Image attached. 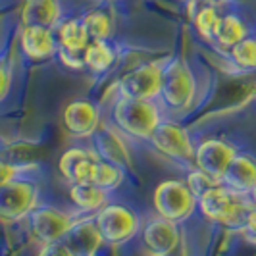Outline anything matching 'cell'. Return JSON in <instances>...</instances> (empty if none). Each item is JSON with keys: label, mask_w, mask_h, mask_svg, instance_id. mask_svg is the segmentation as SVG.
Masks as SVG:
<instances>
[{"label": "cell", "mask_w": 256, "mask_h": 256, "mask_svg": "<svg viewBox=\"0 0 256 256\" xmlns=\"http://www.w3.org/2000/svg\"><path fill=\"white\" fill-rule=\"evenodd\" d=\"M196 202L206 218L230 228L243 226L244 218L250 210V206L243 200V194L231 191L230 187L222 185V181L208 187L204 192H200L196 196Z\"/></svg>", "instance_id": "cell-1"}, {"label": "cell", "mask_w": 256, "mask_h": 256, "mask_svg": "<svg viewBox=\"0 0 256 256\" xmlns=\"http://www.w3.org/2000/svg\"><path fill=\"white\" fill-rule=\"evenodd\" d=\"M114 120L118 128L133 137L150 139L154 129L160 124V110L152 100L124 96L114 108Z\"/></svg>", "instance_id": "cell-2"}, {"label": "cell", "mask_w": 256, "mask_h": 256, "mask_svg": "<svg viewBox=\"0 0 256 256\" xmlns=\"http://www.w3.org/2000/svg\"><path fill=\"white\" fill-rule=\"evenodd\" d=\"M196 206V196L192 194L187 183L178 180H168L160 183L154 191V208L166 220L181 222L189 218Z\"/></svg>", "instance_id": "cell-3"}, {"label": "cell", "mask_w": 256, "mask_h": 256, "mask_svg": "<svg viewBox=\"0 0 256 256\" xmlns=\"http://www.w3.org/2000/svg\"><path fill=\"white\" fill-rule=\"evenodd\" d=\"M94 224L100 231L102 241L112 244L129 241L139 231L137 214L122 204L102 206L94 218Z\"/></svg>", "instance_id": "cell-4"}, {"label": "cell", "mask_w": 256, "mask_h": 256, "mask_svg": "<svg viewBox=\"0 0 256 256\" xmlns=\"http://www.w3.org/2000/svg\"><path fill=\"white\" fill-rule=\"evenodd\" d=\"M160 94H162L164 102L176 110H181L191 104L192 96H194V77H192L191 70L185 66V62L174 60L162 72Z\"/></svg>", "instance_id": "cell-5"}, {"label": "cell", "mask_w": 256, "mask_h": 256, "mask_svg": "<svg viewBox=\"0 0 256 256\" xmlns=\"http://www.w3.org/2000/svg\"><path fill=\"white\" fill-rule=\"evenodd\" d=\"M38 191L35 183L26 180H14L0 187V220L14 222L31 214L37 206Z\"/></svg>", "instance_id": "cell-6"}, {"label": "cell", "mask_w": 256, "mask_h": 256, "mask_svg": "<svg viewBox=\"0 0 256 256\" xmlns=\"http://www.w3.org/2000/svg\"><path fill=\"white\" fill-rule=\"evenodd\" d=\"M29 222H31L33 237L42 244L62 241L74 224L68 214L56 210V208H50V206H40V208L35 206L29 214Z\"/></svg>", "instance_id": "cell-7"}, {"label": "cell", "mask_w": 256, "mask_h": 256, "mask_svg": "<svg viewBox=\"0 0 256 256\" xmlns=\"http://www.w3.org/2000/svg\"><path fill=\"white\" fill-rule=\"evenodd\" d=\"M235 148L228 144L226 141H218V139H210L198 144V148L194 150V164L196 170L202 172L206 176H210L212 180L222 181L224 174L228 166L231 164L233 156H235Z\"/></svg>", "instance_id": "cell-8"}, {"label": "cell", "mask_w": 256, "mask_h": 256, "mask_svg": "<svg viewBox=\"0 0 256 256\" xmlns=\"http://www.w3.org/2000/svg\"><path fill=\"white\" fill-rule=\"evenodd\" d=\"M162 68L158 64H144L129 72L122 79V92L131 98L152 100L162 89Z\"/></svg>", "instance_id": "cell-9"}, {"label": "cell", "mask_w": 256, "mask_h": 256, "mask_svg": "<svg viewBox=\"0 0 256 256\" xmlns=\"http://www.w3.org/2000/svg\"><path fill=\"white\" fill-rule=\"evenodd\" d=\"M90 40L81 20H68L58 27V46L60 56L70 68L83 66V52Z\"/></svg>", "instance_id": "cell-10"}, {"label": "cell", "mask_w": 256, "mask_h": 256, "mask_svg": "<svg viewBox=\"0 0 256 256\" xmlns=\"http://www.w3.org/2000/svg\"><path fill=\"white\" fill-rule=\"evenodd\" d=\"M154 146L162 154L176 160H189L194 156V148L191 144V139L187 131L176 124H158V128L152 133Z\"/></svg>", "instance_id": "cell-11"}, {"label": "cell", "mask_w": 256, "mask_h": 256, "mask_svg": "<svg viewBox=\"0 0 256 256\" xmlns=\"http://www.w3.org/2000/svg\"><path fill=\"white\" fill-rule=\"evenodd\" d=\"M142 239L146 248L156 256L172 254L180 244V230L178 224L166 218H156L148 222L142 231Z\"/></svg>", "instance_id": "cell-12"}, {"label": "cell", "mask_w": 256, "mask_h": 256, "mask_svg": "<svg viewBox=\"0 0 256 256\" xmlns=\"http://www.w3.org/2000/svg\"><path fill=\"white\" fill-rule=\"evenodd\" d=\"M62 243L74 256H94V252L102 243V237H100V231L96 228L94 220H83V222L72 224Z\"/></svg>", "instance_id": "cell-13"}, {"label": "cell", "mask_w": 256, "mask_h": 256, "mask_svg": "<svg viewBox=\"0 0 256 256\" xmlns=\"http://www.w3.org/2000/svg\"><path fill=\"white\" fill-rule=\"evenodd\" d=\"M100 116L96 106L89 100H76L64 110V126L76 137H89L98 128Z\"/></svg>", "instance_id": "cell-14"}, {"label": "cell", "mask_w": 256, "mask_h": 256, "mask_svg": "<svg viewBox=\"0 0 256 256\" xmlns=\"http://www.w3.org/2000/svg\"><path fill=\"white\" fill-rule=\"evenodd\" d=\"M20 44L24 54L31 60H48L56 52V38L48 27L24 26Z\"/></svg>", "instance_id": "cell-15"}, {"label": "cell", "mask_w": 256, "mask_h": 256, "mask_svg": "<svg viewBox=\"0 0 256 256\" xmlns=\"http://www.w3.org/2000/svg\"><path fill=\"white\" fill-rule=\"evenodd\" d=\"M222 183L239 194L250 192L256 187V160L246 154H235L222 178Z\"/></svg>", "instance_id": "cell-16"}, {"label": "cell", "mask_w": 256, "mask_h": 256, "mask_svg": "<svg viewBox=\"0 0 256 256\" xmlns=\"http://www.w3.org/2000/svg\"><path fill=\"white\" fill-rule=\"evenodd\" d=\"M96 158L87 150L70 148L60 158V174L70 183H90Z\"/></svg>", "instance_id": "cell-17"}, {"label": "cell", "mask_w": 256, "mask_h": 256, "mask_svg": "<svg viewBox=\"0 0 256 256\" xmlns=\"http://www.w3.org/2000/svg\"><path fill=\"white\" fill-rule=\"evenodd\" d=\"M60 20V4L58 0H26L22 10L24 26H40L52 27Z\"/></svg>", "instance_id": "cell-18"}, {"label": "cell", "mask_w": 256, "mask_h": 256, "mask_svg": "<svg viewBox=\"0 0 256 256\" xmlns=\"http://www.w3.org/2000/svg\"><path fill=\"white\" fill-rule=\"evenodd\" d=\"M70 196L74 204L85 212L100 210L106 204V191L96 187L94 183H72Z\"/></svg>", "instance_id": "cell-19"}, {"label": "cell", "mask_w": 256, "mask_h": 256, "mask_svg": "<svg viewBox=\"0 0 256 256\" xmlns=\"http://www.w3.org/2000/svg\"><path fill=\"white\" fill-rule=\"evenodd\" d=\"M244 37H246V27H244V24L241 22V18H237V16H233V14L220 18L218 29H216V38H214V40H218L222 46L233 48V46H235L237 42H241Z\"/></svg>", "instance_id": "cell-20"}, {"label": "cell", "mask_w": 256, "mask_h": 256, "mask_svg": "<svg viewBox=\"0 0 256 256\" xmlns=\"http://www.w3.org/2000/svg\"><path fill=\"white\" fill-rule=\"evenodd\" d=\"M114 62V52L108 46L106 40H90L83 52V66L90 72H106Z\"/></svg>", "instance_id": "cell-21"}, {"label": "cell", "mask_w": 256, "mask_h": 256, "mask_svg": "<svg viewBox=\"0 0 256 256\" xmlns=\"http://www.w3.org/2000/svg\"><path fill=\"white\" fill-rule=\"evenodd\" d=\"M191 20L194 22V27L198 31L200 37H204L206 40H214L216 38V29L220 24L218 10L210 4L196 8L194 12H191Z\"/></svg>", "instance_id": "cell-22"}, {"label": "cell", "mask_w": 256, "mask_h": 256, "mask_svg": "<svg viewBox=\"0 0 256 256\" xmlns=\"http://www.w3.org/2000/svg\"><path fill=\"white\" fill-rule=\"evenodd\" d=\"M122 178H124V174L116 164L108 162V160H96L92 176H90V183L108 191V189H116L122 183Z\"/></svg>", "instance_id": "cell-23"}, {"label": "cell", "mask_w": 256, "mask_h": 256, "mask_svg": "<svg viewBox=\"0 0 256 256\" xmlns=\"http://www.w3.org/2000/svg\"><path fill=\"white\" fill-rule=\"evenodd\" d=\"M81 24L87 31L89 40H106L112 33V22L104 12H90L87 14Z\"/></svg>", "instance_id": "cell-24"}, {"label": "cell", "mask_w": 256, "mask_h": 256, "mask_svg": "<svg viewBox=\"0 0 256 256\" xmlns=\"http://www.w3.org/2000/svg\"><path fill=\"white\" fill-rule=\"evenodd\" d=\"M231 58L239 70L252 72L256 70V38L244 37L231 48Z\"/></svg>", "instance_id": "cell-25"}, {"label": "cell", "mask_w": 256, "mask_h": 256, "mask_svg": "<svg viewBox=\"0 0 256 256\" xmlns=\"http://www.w3.org/2000/svg\"><path fill=\"white\" fill-rule=\"evenodd\" d=\"M100 150H102L104 158L108 160V162H112V164H126L129 160L128 156V150H126V146H124V142L118 139V135L112 133V131H102V135H100Z\"/></svg>", "instance_id": "cell-26"}, {"label": "cell", "mask_w": 256, "mask_h": 256, "mask_svg": "<svg viewBox=\"0 0 256 256\" xmlns=\"http://www.w3.org/2000/svg\"><path fill=\"white\" fill-rule=\"evenodd\" d=\"M20 172H22L20 166L10 164V162H6V160H0V187L6 185V183H10V181L18 180Z\"/></svg>", "instance_id": "cell-27"}, {"label": "cell", "mask_w": 256, "mask_h": 256, "mask_svg": "<svg viewBox=\"0 0 256 256\" xmlns=\"http://www.w3.org/2000/svg\"><path fill=\"white\" fill-rule=\"evenodd\" d=\"M10 83H12V74H10V66L4 60H0V102L6 98L8 90H10Z\"/></svg>", "instance_id": "cell-28"}, {"label": "cell", "mask_w": 256, "mask_h": 256, "mask_svg": "<svg viewBox=\"0 0 256 256\" xmlns=\"http://www.w3.org/2000/svg\"><path fill=\"white\" fill-rule=\"evenodd\" d=\"M37 256H74V254L68 250V246L62 241H58V243L42 244V248H40V252Z\"/></svg>", "instance_id": "cell-29"}, {"label": "cell", "mask_w": 256, "mask_h": 256, "mask_svg": "<svg viewBox=\"0 0 256 256\" xmlns=\"http://www.w3.org/2000/svg\"><path fill=\"white\" fill-rule=\"evenodd\" d=\"M243 226H244V231L256 241V208H250V210H248Z\"/></svg>", "instance_id": "cell-30"}, {"label": "cell", "mask_w": 256, "mask_h": 256, "mask_svg": "<svg viewBox=\"0 0 256 256\" xmlns=\"http://www.w3.org/2000/svg\"><path fill=\"white\" fill-rule=\"evenodd\" d=\"M250 194H252V200H254V204H256V187L252 189V191H250Z\"/></svg>", "instance_id": "cell-31"}, {"label": "cell", "mask_w": 256, "mask_h": 256, "mask_svg": "<svg viewBox=\"0 0 256 256\" xmlns=\"http://www.w3.org/2000/svg\"><path fill=\"white\" fill-rule=\"evenodd\" d=\"M208 2H216V0H208Z\"/></svg>", "instance_id": "cell-32"}]
</instances>
